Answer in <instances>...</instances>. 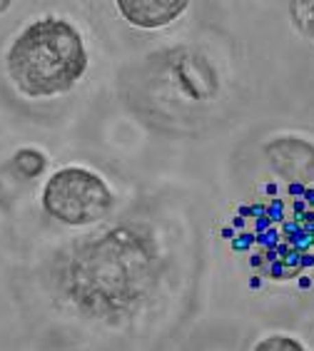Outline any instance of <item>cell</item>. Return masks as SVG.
I'll return each mask as SVG.
<instances>
[{"instance_id":"6da1fadb","label":"cell","mask_w":314,"mask_h":351,"mask_svg":"<svg viewBox=\"0 0 314 351\" xmlns=\"http://www.w3.org/2000/svg\"><path fill=\"white\" fill-rule=\"evenodd\" d=\"M8 75L27 97H55L73 90L88 68V50L73 23L35 21L8 50Z\"/></svg>"},{"instance_id":"7a4b0ae2","label":"cell","mask_w":314,"mask_h":351,"mask_svg":"<svg viewBox=\"0 0 314 351\" xmlns=\"http://www.w3.org/2000/svg\"><path fill=\"white\" fill-rule=\"evenodd\" d=\"M115 204L105 180L90 169L65 167L55 172L43 189V207L53 219L68 227L100 222Z\"/></svg>"},{"instance_id":"3957f363","label":"cell","mask_w":314,"mask_h":351,"mask_svg":"<svg viewBox=\"0 0 314 351\" xmlns=\"http://www.w3.org/2000/svg\"><path fill=\"white\" fill-rule=\"evenodd\" d=\"M265 152L280 177L297 184L314 182V145L297 137H280L269 142Z\"/></svg>"},{"instance_id":"277c9868","label":"cell","mask_w":314,"mask_h":351,"mask_svg":"<svg viewBox=\"0 0 314 351\" xmlns=\"http://www.w3.org/2000/svg\"><path fill=\"white\" fill-rule=\"evenodd\" d=\"M117 10L125 21L145 30L165 27L187 10L184 0H120Z\"/></svg>"},{"instance_id":"5b68a950","label":"cell","mask_w":314,"mask_h":351,"mask_svg":"<svg viewBox=\"0 0 314 351\" xmlns=\"http://www.w3.org/2000/svg\"><path fill=\"white\" fill-rule=\"evenodd\" d=\"M289 13H292V21L297 23L302 33L314 40V3H292Z\"/></svg>"},{"instance_id":"8992f818","label":"cell","mask_w":314,"mask_h":351,"mask_svg":"<svg viewBox=\"0 0 314 351\" xmlns=\"http://www.w3.org/2000/svg\"><path fill=\"white\" fill-rule=\"evenodd\" d=\"M254 351H307L294 337L287 334H272V337L262 339L260 344L254 346Z\"/></svg>"},{"instance_id":"52a82bcc","label":"cell","mask_w":314,"mask_h":351,"mask_svg":"<svg viewBox=\"0 0 314 351\" xmlns=\"http://www.w3.org/2000/svg\"><path fill=\"white\" fill-rule=\"evenodd\" d=\"M8 5H10V3H0V13H5V10H8Z\"/></svg>"}]
</instances>
